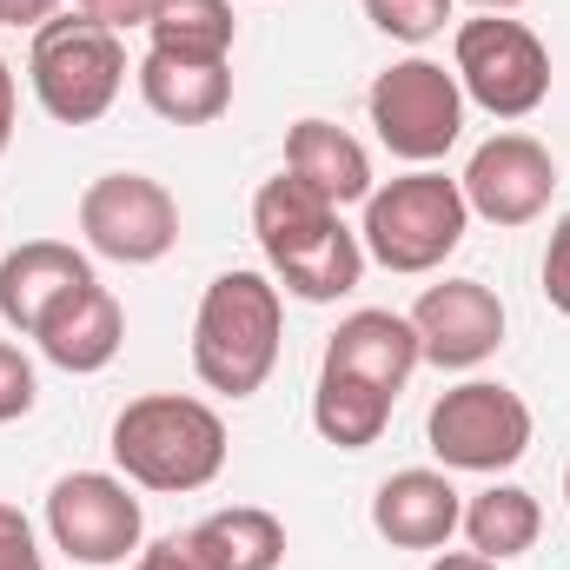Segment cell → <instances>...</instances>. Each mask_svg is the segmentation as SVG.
I'll use <instances>...</instances> for the list:
<instances>
[{"instance_id":"obj_1","label":"cell","mask_w":570,"mask_h":570,"mask_svg":"<svg viewBox=\"0 0 570 570\" xmlns=\"http://www.w3.org/2000/svg\"><path fill=\"white\" fill-rule=\"evenodd\" d=\"M279 338H285V292L273 273L233 266L199 292L193 312V372L206 392L219 399H253L273 365H279Z\"/></svg>"},{"instance_id":"obj_2","label":"cell","mask_w":570,"mask_h":570,"mask_svg":"<svg viewBox=\"0 0 570 570\" xmlns=\"http://www.w3.org/2000/svg\"><path fill=\"white\" fill-rule=\"evenodd\" d=\"M114 464L140 491H206L226 471V419L186 392H146L114 419Z\"/></svg>"},{"instance_id":"obj_3","label":"cell","mask_w":570,"mask_h":570,"mask_svg":"<svg viewBox=\"0 0 570 570\" xmlns=\"http://www.w3.org/2000/svg\"><path fill=\"white\" fill-rule=\"evenodd\" d=\"M464 233H471L464 186L444 179L438 166H412V173L372 186V199H365V226H358L365 259H379L385 273H405V279L438 273V266L464 246Z\"/></svg>"},{"instance_id":"obj_4","label":"cell","mask_w":570,"mask_h":570,"mask_svg":"<svg viewBox=\"0 0 570 570\" xmlns=\"http://www.w3.org/2000/svg\"><path fill=\"white\" fill-rule=\"evenodd\" d=\"M27 87H33V100H40L47 120L94 127V120H107V107L127 87V47H120V33H107L80 7L73 13H53L47 27H33Z\"/></svg>"},{"instance_id":"obj_5","label":"cell","mask_w":570,"mask_h":570,"mask_svg":"<svg viewBox=\"0 0 570 570\" xmlns=\"http://www.w3.org/2000/svg\"><path fill=\"white\" fill-rule=\"evenodd\" d=\"M451 73H458L464 100L484 107L491 120H524V114H538L551 100V47L511 13L458 20Z\"/></svg>"},{"instance_id":"obj_6","label":"cell","mask_w":570,"mask_h":570,"mask_svg":"<svg viewBox=\"0 0 570 570\" xmlns=\"http://www.w3.org/2000/svg\"><path fill=\"white\" fill-rule=\"evenodd\" d=\"M365 114H372L379 146H385L392 159L431 166V159H444V153L458 146V134H464V87H458V73H444L438 60L412 53V60H399V67H385V73L372 80Z\"/></svg>"},{"instance_id":"obj_7","label":"cell","mask_w":570,"mask_h":570,"mask_svg":"<svg viewBox=\"0 0 570 570\" xmlns=\"http://www.w3.org/2000/svg\"><path fill=\"white\" fill-rule=\"evenodd\" d=\"M425 438L444 471L498 478V471H511L531 451V405L511 385H498V379H464V385H451L431 405Z\"/></svg>"},{"instance_id":"obj_8","label":"cell","mask_w":570,"mask_h":570,"mask_svg":"<svg viewBox=\"0 0 570 570\" xmlns=\"http://www.w3.org/2000/svg\"><path fill=\"white\" fill-rule=\"evenodd\" d=\"M47 538L73 564L114 570V564H127V558H140L146 511L127 478H114V471H67L47 491Z\"/></svg>"},{"instance_id":"obj_9","label":"cell","mask_w":570,"mask_h":570,"mask_svg":"<svg viewBox=\"0 0 570 570\" xmlns=\"http://www.w3.org/2000/svg\"><path fill=\"white\" fill-rule=\"evenodd\" d=\"M80 239L114 266H153L179 246V199L153 173H100L80 193Z\"/></svg>"},{"instance_id":"obj_10","label":"cell","mask_w":570,"mask_h":570,"mask_svg":"<svg viewBox=\"0 0 570 570\" xmlns=\"http://www.w3.org/2000/svg\"><path fill=\"white\" fill-rule=\"evenodd\" d=\"M464 206L491 226H531L558 193V159L531 134H491L464 166Z\"/></svg>"},{"instance_id":"obj_11","label":"cell","mask_w":570,"mask_h":570,"mask_svg":"<svg viewBox=\"0 0 570 570\" xmlns=\"http://www.w3.org/2000/svg\"><path fill=\"white\" fill-rule=\"evenodd\" d=\"M405 318H412V332H419L425 365H438V372H478V365L504 345V298L484 279L425 285Z\"/></svg>"},{"instance_id":"obj_12","label":"cell","mask_w":570,"mask_h":570,"mask_svg":"<svg viewBox=\"0 0 570 570\" xmlns=\"http://www.w3.org/2000/svg\"><path fill=\"white\" fill-rule=\"evenodd\" d=\"M464 524V491L451 484V471H392L372 498V531L392 551H444L451 531Z\"/></svg>"},{"instance_id":"obj_13","label":"cell","mask_w":570,"mask_h":570,"mask_svg":"<svg viewBox=\"0 0 570 570\" xmlns=\"http://www.w3.org/2000/svg\"><path fill=\"white\" fill-rule=\"evenodd\" d=\"M33 345L47 352V365H60V372H73V379H94V372H107V365L120 358V345H127V312H120V298L100 279H87L40 318Z\"/></svg>"},{"instance_id":"obj_14","label":"cell","mask_w":570,"mask_h":570,"mask_svg":"<svg viewBox=\"0 0 570 570\" xmlns=\"http://www.w3.org/2000/svg\"><path fill=\"white\" fill-rule=\"evenodd\" d=\"M419 365H425V352H419L412 318L405 312H379V305L338 318V332L325 338V358H318V372H352V379H365V385H379L392 399L412 385Z\"/></svg>"},{"instance_id":"obj_15","label":"cell","mask_w":570,"mask_h":570,"mask_svg":"<svg viewBox=\"0 0 570 570\" xmlns=\"http://www.w3.org/2000/svg\"><path fill=\"white\" fill-rule=\"evenodd\" d=\"M87 279H94V259L80 246H67V239H27V246H13L0 259V318L20 338H33L40 318Z\"/></svg>"},{"instance_id":"obj_16","label":"cell","mask_w":570,"mask_h":570,"mask_svg":"<svg viewBox=\"0 0 570 570\" xmlns=\"http://www.w3.org/2000/svg\"><path fill=\"white\" fill-rule=\"evenodd\" d=\"M285 173L298 179V186H312L325 206H365L372 199V153L352 140L345 127H332V120H298L292 134H285Z\"/></svg>"},{"instance_id":"obj_17","label":"cell","mask_w":570,"mask_h":570,"mask_svg":"<svg viewBox=\"0 0 570 570\" xmlns=\"http://www.w3.org/2000/svg\"><path fill=\"white\" fill-rule=\"evenodd\" d=\"M266 266H273L279 292L305 298V305H332V298L358 292V279H365V239L345 219H325L318 233H305V239H292L279 253H266Z\"/></svg>"},{"instance_id":"obj_18","label":"cell","mask_w":570,"mask_h":570,"mask_svg":"<svg viewBox=\"0 0 570 570\" xmlns=\"http://www.w3.org/2000/svg\"><path fill=\"white\" fill-rule=\"evenodd\" d=\"M134 73H140V100L166 127H213L233 107V60L226 67H193V60L146 53Z\"/></svg>"},{"instance_id":"obj_19","label":"cell","mask_w":570,"mask_h":570,"mask_svg":"<svg viewBox=\"0 0 570 570\" xmlns=\"http://www.w3.org/2000/svg\"><path fill=\"white\" fill-rule=\"evenodd\" d=\"M146 53H166V60H193V67H226L233 60V40H239V20H233V0H159L153 20H146Z\"/></svg>"},{"instance_id":"obj_20","label":"cell","mask_w":570,"mask_h":570,"mask_svg":"<svg viewBox=\"0 0 570 570\" xmlns=\"http://www.w3.org/2000/svg\"><path fill=\"white\" fill-rule=\"evenodd\" d=\"M193 551L206 558V570H279L285 564V524L259 504H233V511H213L199 518L193 531Z\"/></svg>"},{"instance_id":"obj_21","label":"cell","mask_w":570,"mask_h":570,"mask_svg":"<svg viewBox=\"0 0 570 570\" xmlns=\"http://www.w3.org/2000/svg\"><path fill=\"white\" fill-rule=\"evenodd\" d=\"M458 531L471 538L478 558L511 564V558H524V551L544 538V504H538L524 484H484V491L464 504V524H458Z\"/></svg>"},{"instance_id":"obj_22","label":"cell","mask_w":570,"mask_h":570,"mask_svg":"<svg viewBox=\"0 0 570 570\" xmlns=\"http://www.w3.org/2000/svg\"><path fill=\"white\" fill-rule=\"evenodd\" d=\"M392 392H379V385H365V379H352V372H318V392H312V425L325 444H338V451H365V444H379L385 425H392Z\"/></svg>"},{"instance_id":"obj_23","label":"cell","mask_w":570,"mask_h":570,"mask_svg":"<svg viewBox=\"0 0 570 570\" xmlns=\"http://www.w3.org/2000/svg\"><path fill=\"white\" fill-rule=\"evenodd\" d=\"M458 13V0H365V20L405 47H425L444 33V20Z\"/></svg>"},{"instance_id":"obj_24","label":"cell","mask_w":570,"mask_h":570,"mask_svg":"<svg viewBox=\"0 0 570 570\" xmlns=\"http://www.w3.org/2000/svg\"><path fill=\"white\" fill-rule=\"evenodd\" d=\"M33 405H40V379H33V358H27L13 338H0V425L27 419Z\"/></svg>"},{"instance_id":"obj_25","label":"cell","mask_w":570,"mask_h":570,"mask_svg":"<svg viewBox=\"0 0 570 570\" xmlns=\"http://www.w3.org/2000/svg\"><path fill=\"white\" fill-rule=\"evenodd\" d=\"M0 570H47L40 544H33V524L20 504H0Z\"/></svg>"},{"instance_id":"obj_26","label":"cell","mask_w":570,"mask_h":570,"mask_svg":"<svg viewBox=\"0 0 570 570\" xmlns=\"http://www.w3.org/2000/svg\"><path fill=\"white\" fill-rule=\"evenodd\" d=\"M544 298H551V312L570 318V213L551 226V246H544Z\"/></svg>"},{"instance_id":"obj_27","label":"cell","mask_w":570,"mask_h":570,"mask_svg":"<svg viewBox=\"0 0 570 570\" xmlns=\"http://www.w3.org/2000/svg\"><path fill=\"white\" fill-rule=\"evenodd\" d=\"M73 7H80L87 20H100L107 33H127V27H146V20H153L159 0H73Z\"/></svg>"},{"instance_id":"obj_28","label":"cell","mask_w":570,"mask_h":570,"mask_svg":"<svg viewBox=\"0 0 570 570\" xmlns=\"http://www.w3.org/2000/svg\"><path fill=\"white\" fill-rule=\"evenodd\" d=\"M134 570H206V558L193 551V538L179 531V538H159V544H146L140 558H134Z\"/></svg>"},{"instance_id":"obj_29","label":"cell","mask_w":570,"mask_h":570,"mask_svg":"<svg viewBox=\"0 0 570 570\" xmlns=\"http://www.w3.org/2000/svg\"><path fill=\"white\" fill-rule=\"evenodd\" d=\"M53 13H60V0H0V27H27V33H33V27H47Z\"/></svg>"},{"instance_id":"obj_30","label":"cell","mask_w":570,"mask_h":570,"mask_svg":"<svg viewBox=\"0 0 570 570\" xmlns=\"http://www.w3.org/2000/svg\"><path fill=\"white\" fill-rule=\"evenodd\" d=\"M13 114H20V87H13V67L0 60V153L13 140Z\"/></svg>"},{"instance_id":"obj_31","label":"cell","mask_w":570,"mask_h":570,"mask_svg":"<svg viewBox=\"0 0 570 570\" xmlns=\"http://www.w3.org/2000/svg\"><path fill=\"white\" fill-rule=\"evenodd\" d=\"M431 570H498V564H491V558H478V551H438Z\"/></svg>"},{"instance_id":"obj_32","label":"cell","mask_w":570,"mask_h":570,"mask_svg":"<svg viewBox=\"0 0 570 570\" xmlns=\"http://www.w3.org/2000/svg\"><path fill=\"white\" fill-rule=\"evenodd\" d=\"M478 13H511V7H524V0H471Z\"/></svg>"},{"instance_id":"obj_33","label":"cell","mask_w":570,"mask_h":570,"mask_svg":"<svg viewBox=\"0 0 570 570\" xmlns=\"http://www.w3.org/2000/svg\"><path fill=\"white\" fill-rule=\"evenodd\" d=\"M564 504H570V464H564Z\"/></svg>"}]
</instances>
